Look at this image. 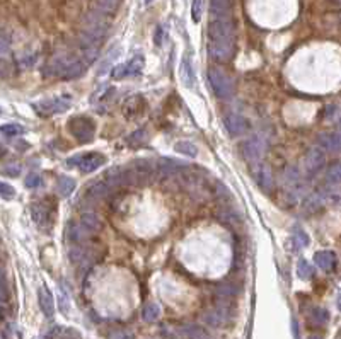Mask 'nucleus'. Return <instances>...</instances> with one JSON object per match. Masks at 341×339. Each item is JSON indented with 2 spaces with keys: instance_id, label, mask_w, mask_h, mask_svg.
<instances>
[{
  "instance_id": "nucleus-20",
  "label": "nucleus",
  "mask_w": 341,
  "mask_h": 339,
  "mask_svg": "<svg viewBox=\"0 0 341 339\" xmlns=\"http://www.w3.org/2000/svg\"><path fill=\"white\" fill-rule=\"evenodd\" d=\"M282 181H283V186L285 188H292V186L299 184L300 181H302V173L297 169V167H287L285 169V173L282 176Z\"/></svg>"
},
{
  "instance_id": "nucleus-45",
  "label": "nucleus",
  "mask_w": 341,
  "mask_h": 339,
  "mask_svg": "<svg viewBox=\"0 0 341 339\" xmlns=\"http://www.w3.org/2000/svg\"><path fill=\"white\" fill-rule=\"evenodd\" d=\"M7 300V288H6V281L4 278L0 280V302H6Z\"/></svg>"
},
{
  "instance_id": "nucleus-1",
  "label": "nucleus",
  "mask_w": 341,
  "mask_h": 339,
  "mask_svg": "<svg viewBox=\"0 0 341 339\" xmlns=\"http://www.w3.org/2000/svg\"><path fill=\"white\" fill-rule=\"evenodd\" d=\"M208 53L213 60L225 62L234 55L236 48V28L232 17H212L207 29Z\"/></svg>"
},
{
  "instance_id": "nucleus-32",
  "label": "nucleus",
  "mask_w": 341,
  "mask_h": 339,
  "mask_svg": "<svg viewBox=\"0 0 341 339\" xmlns=\"http://www.w3.org/2000/svg\"><path fill=\"white\" fill-rule=\"evenodd\" d=\"M118 55H120V46H116V48H115V52H113V50H111V52L104 57L103 62H101V67L98 68V74H99V75L106 74V70H108V68L111 67V65H113V60L118 58Z\"/></svg>"
},
{
  "instance_id": "nucleus-52",
  "label": "nucleus",
  "mask_w": 341,
  "mask_h": 339,
  "mask_svg": "<svg viewBox=\"0 0 341 339\" xmlns=\"http://www.w3.org/2000/svg\"><path fill=\"white\" fill-rule=\"evenodd\" d=\"M309 339H323V337H321V336H310Z\"/></svg>"
},
{
  "instance_id": "nucleus-40",
  "label": "nucleus",
  "mask_w": 341,
  "mask_h": 339,
  "mask_svg": "<svg viewBox=\"0 0 341 339\" xmlns=\"http://www.w3.org/2000/svg\"><path fill=\"white\" fill-rule=\"evenodd\" d=\"M108 339H135L133 334L126 329H115L108 334Z\"/></svg>"
},
{
  "instance_id": "nucleus-19",
  "label": "nucleus",
  "mask_w": 341,
  "mask_h": 339,
  "mask_svg": "<svg viewBox=\"0 0 341 339\" xmlns=\"http://www.w3.org/2000/svg\"><path fill=\"white\" fill-rule=\"evenodd\" d=\"M181 79L188 87H191L193 82H195V70H193L190 55H185L181 60Z\"/></svg>"
},
{
  "instance_id": "nucleus-17",
  "label": "nucleus",
  "mask_w": 341,
  "mask_h": 339,
  "mask_svg": "<svg viewBox=\"0 0 341 339\" xmlns=\"http://www.w3.org/2000/svg\"><path fill=\"white\" fill-rule=\"evenodd\" d=\"M232 0H210L212 17H227L231 16Z\"/></svg>"
},
{
  "instance_id": "nucleus-43",
  "label": "nucleus",
  "mask_w": 341,
  "mask_h": 339,
  "mask_svg": "<svg viewBox=\"0 0 341 339\" xmlns=\"http://www.w3.org/2000/svg\"><path fill=\"white\" fill-rule=\"evenodd\" d=\"M164 36H166V31H164V28H162L159 24V26L155 28V33H154V44H155V46H162Z\"/></svg>"
},
{
  "instance_id": "nucleus-50",
  "label": "nucleus",
  "mask_w": 341,
  "mask_h": 339,
  "mask_svg": "<svg viewBox=\"0 0 341 339\" xmlns=\"http://www.w3.org/2000/svg\"><path fill=\"white\" fill-rule=\"evenodd\" d=\"M338 130L341 131V114H339V118H338Z\"/></svg>"
},
{
  "instance_id": "nucleus-26",
  "label": "nucleus",
  "mask_w": 341,
  "mask_h": 339,
  "mask_svg": "<svg viewBox=\"0 0 341 339\" xmlns=\"http://www.w3.org/2000/svg\"><path fill=\"white\" fill-rule=\"evenodd\" d=\"M31 213H33V219H34V222H36L38 225H41V227H44L48 224V210L44 208V205L43 203H34L33 206H31Z\"/></svg>"
},
{
  "instance_id": "nucleus-24",
  "label": "nucleus",
  "mask_w": 341,
  "mask_h": 339,
  "mask_svg": "<svg viewBox=\"0 0 341 339\" xmlns=\"http://www.w3.org/2000/svg\"><path fill=\"white\" fill-rule=\"evenodd\" d=\"M142 317H144L145 322H150V324L155 322V321H159V317H161V307L157 305V303H154V302L145 303L144 308H142Z\"/></svg>"
},
{
  "instance_id": "nucleus-41",
  "label": "nucleus",
  "mask_w": 341,
  "mask_h": 339,
  "mask_svg": "<svg viewBox=\"0 0 341 339\" xmlns=\"http://www.w3.org/2000/svg\"><path fill=\"white\" fill-rule=\"evenodd\" d=\"M222 219L223 222H227V224H237V222L241 220V215H239L236 210H223Z\"/></svg>"
},
{
  "instance_id": "nucleus-34",
  "label": "nucleus",
  "mask_w": 341,
  "mask_h": 339,
  "mask_svg": "<svg viewBox=\"0 0 341 339\" xmlns=\"http://www.w3.org/2000/svg\"><path fill=\"white\" fill-rule=\"evenodd\" d=\"M52 339H80V334L74 329H67V327H58L55 329Z\"/></svg>"
},
{
  "instance_id": "nucleus-22",
  "label": "nucleus",
  "mask_w": 341,
  "mask_h": 339,
  "mask_svg": "<svg viewBox=\"0 0 341 339\" xmlns=\"http://www.w3.org/2000/svg\"><path fill=\"white\" fill-rule=\"evenodd\" d=\"M225 319H227V316L222 310H218V308H215V310H208V312L203 313V321L212 327H220L222 324L225 322Z\"/></svg>"
},
{
  "instance_id": "nucleus-53",
  "label": "nucleus",
  "mask_w": 341,
  "mask_h": 339,
  "mask_svg": "<svg viewBox=\"0 0 341 339\" xmlns=\"http://www.w3.org/2000/svg\"><path fill=\"white\" fill-rule=\"evenodd\" d=\"M152 2H154V0H145V4H152Z\"/></svg>"
},
{
  "instance_id": "nucleus-4",
  "label": "nucleus",
  "mask_w": 341,
  "mask_h": 339,
  "mask_svg": "<svg viewBox=\"0 0 341 339\" xmlns=\"http://www.w3.org/2000/svg\"><path fill=\"white\" fill-rule=\"evenodd\" d=\"M106 164V157L99 152H85V154H77L70 157L67 160L69 167H77L82 173H94L101 165Z\"/></svg>"
},
{
  "instance_id": "nucleus-23",
  "label": "nucleus",
  "mask_w": 341,
  "mask_h": 339,
  "mask_svg": "<svg viewBox=\"0 0 341 339\" xmlns=\"http://www.w3.org/2000/svg\"><path fill=\"white\" fill-rule=\"evenodd\" d=\"M309 321L314 324V326H326L329 321V312L323 307H314L309 313Z\"/></svg>"
},
{
  "instance_id": "nucleus-11",
  "label": "nucleus",
  "mask_w": 341,
  "mask_h": 339,
  "mask_svg": "<svg viewBox=\"0 0 341 339\" xmlns=\"http://www.w3.org/2000/svg\"><path fill=\"white\" fill-rule=\"evenodd\" d=\"M324 205H328V200H326L324 191H312L310 195H307L302 201V211H305L307 215L317 213V211L323 208Z\"/></svg>"
},
{
  "instance_id": "nucleus-44",
  "label": "nucleus",
  "mask_w": 341,
  "mask_h": 339,
  "mask_svg": "<svg viewBox=\"0 0 341 339\" xmlns=\"http://www.w3.org/2000/svg\"><path fill=\"white\" fill-rule=\"evenodd\" d=\"M19 171H21V169H19L17 165H6V167H4V169H2V173H4V174H7V176H11V178H17V176H19Z\"/></svg>"
},
{
  "instance_id": "nucleus-6",
  "label": "nucleus",
  "mask_w": 341,
  "mask_h": 339,
  "mask_svg": "<svg viewBox=\"0 0 341 339\" xmlns=\"http://www.w3.org/2000/svg\"><path fill=\"white\" fill-rule=\"evenodd\" d=\"M145 67V57L142 53L135 55V57H131L126 63H121V65H116L113 68V77L115 79H125V77H135V75L142 74V70Z\"/></svg>"
},
{
  "instance_id": "nucleus-38",
  "label": "nucleus",
  "mask_w": 341,
  "mask_h": 339,
  "mask_svg": "<svg viewBox=\"0 0 341 339\" xmlns=\"http://www.w3.org/2000/svg\"><path fill=\"white\" fill-rule=\"evenodd\" d=\"M201 11H203V0H193L191 2V17L195 22H200Z\"/></svg>"
},
{
  "instance_id": "nucleus-33",
  "label": "nucleus",
  "mask_w": 341,
  "mask_h": 339,
  "mask_svg": "<svg viewBox=\"0 0 341 339\" xmlns=\"http://www.w3.org/2000/svg\"><path fill=\"white\" fill-rule=\"evenodd\" d=\"M147 130L145 128H140V130H137V131H133L128 138H126V141L131 145V147H139V145H144L145 141H147Z\"/></svg>"
},
{
  "instance_id": "nucleus-54",
  "label": "nucleus",
  "mask_w": 341,
  "mask_h": 339,
  "mask_svg": "<svg viewBox=\"0 0 341 339\" xmlns=\"http://www.w3.org/2000/svg\"><path fill=\"white\" fill-rule=\"evenodd\" d=\"M2 154H4V150H2V149H0V155H2Z\"/></svg>"
},
{
  "instance_id": "nucleus-30",
  "label": "nucleus",
  "mask_w": 341,
  "mask_h": 339,
  "mask_svg": "<svg viewBox=\"0 0 341 339\" xmlns=\"http://www.w3.org/2000/svg\"><path fill=\"white\" fill-rule=\"evenodd\" d=\"M106 191H108V184H106V183H99V181H96V183H93V184L89 186L87 195L90 196V198L99 200V198H103V196L106 195Z\"/></svg>"
},
{
  "instance_id": "nucleus-16",
  "label": "nucleus",
  "mask_w": 341,
  "mask_h": 339,
  "mask_svg": "<svg viewBox=\"0 0 341 339\" xmlns=\"http://www.w3.org/2000/svg\"><path fill=\"white\" fill-rule=\"evenodd\" d=\"M336 254L333 251H319L314 254V262L319 270L323 271H331L336 266Z\"/></svg>"
},
{
  "instance_id": "nucleus-28",
  "label": "nucleus",
  "mask_w": 341,
  "mask_h": 339,
  "mask_svg": "<svg viewBox=\"0 0 341 339\" xmlns=\"http://www.w3.org/2000/svg\"><path fill=\"white\" fill-rule=\"evenodd\" d=\"M174 149H176V152H179L181 155L191 157V159H195V157L198 155V149L195 147V143H193V141H188V140L177 141Z\"/></svg>"
},
{
  "instance_id": "nucleus-51",
  "label": "nucleus",
  "mask_w": 341,
  "mask_h": 339,
  "mask_svg": "<svg viewBox=\"0 0 341 339\" xmlns=\"http://www.w3.org/2000/svg\"><path fill=\"white\" fill-rule=\"evenodd\" d=\"M4 278V270H2V264H0V280Z\"/></svg>"
},
{
  "instance_id": "nucleus-15",
  "label": "nucleus",
  "mask_w": 341,
  "mask_h": 339,
  "mask_svg": "<svg viewBox=\"0 0 341 339\" xmlns=\"http://www.w3.org/2000/svg\"><path fill=\"white\" fill-rule=\"evenodd\" d=\"M67 240L72 242V244H82V242L90 235L89 230H85L80 224H75V222H69L67 225Z\"/></svg>"
},
{
  "instance_id": "nucleus-31",
  "label": "nucleus",
  "mask_w": 341,
  "mask_h": 339,
  "mask_svg": "<svg viewBox=\"0 0 341 339\" xmlns=\"http://www.w3.org/2000/svg\"><path fill=\"white\" fill-rule=\"evenodd\" d=\"M326 179H328V183H334V184L341 183V160L334 162L333 165H329L328 173H326Z\"/></svg>"
},
{
  "instance_id": "nucleus-29",
  "label": "nucleus",
  "mask_w": 341,
  "mask_h": 339,
  "mask_svg": "<svg viewBox=\"0 0 341 339\" xmlns=\"http://www.w3.org/2000/svg\"><path fill=\"white\" fill-rule=\"evenodd\" d=\"M183 332H185V336L188 339H212L205 329L198 326H185L183 327Z\"/></svg>"
},
{
  "instance_id": "nucleus-12",
  "label": "nucleus",
  "mask_w": 341,
  "mask_h": 339,
  "mask_svg": "<svg viewBox=\"0 0 341 339\" xmlns=\"http://www.w3.org/2000/svg\"><path fill=\"white\" fill-rule=\"evenodd\" d=\"M254 179H256L258 186L264 191V193H269V191L273 189V186H275L273 173L266 164H263V162H259L256 165V169H254Z\"/></svg>"
},
{
  "instance_id": "nucleus-55",
  "label": "nucleus",
  "mask_w": 341,
  "mask_h": 339,
  "mask_svg": "<svg viewBox=\"0 0 341 339\" xmlns=\"http://www.w3.org/2000/svg\"><path fill=\"white\" fill-rule=\"evenodd\" d=\"M0 114H2V109H0Z\"/></svg>"
},
{
  "instance_id": "nucleus-7",
  "label": "nucleus",
  "mask_w": 341,
  "mask_h": 339,
  "mask_svg": "<svg viewBox=\"0 0 341 339\" xmlns=\"http://www.w3.org/2000/svg\"><path fill=\"white\" fill-rule=\"evenodd\" d=\"M70 98L69 95H58V98L44 99L41 103H34V109L39 114H57V113H65L70 108Z\"/></svg>"
},
{
  "instance_id": "nucleus-42",
  "label": "nucleus",
  "mask_w": 341,
  "mask_h": 339,
  "mask_svg": "<svg viewBox=\"0 0 341 339\" xmlns=\"http://www.w3.org/2000/svg\"><path fill=\"white\" fill-rule=\"evenodd\" d=\"M26 186L28 188H38V186H41V176L36 173H31L26 178Z\"/></svg>"
},
{
  "instance_id": "nucleus-2",
  "label": "nucleus",
  "mask_w": 341,
  "mask_h": 339,
  "mask_svg": "<svg viewBox=\"0 0 341 339\" xmlns=\"http://www.w3.org/2000/svg\"><path fill=\"white\" fill-rule=\"evenodd\" d=\"M207 79H208V82H210V87H212V90H213V94H215L218 99H229V98H232V94H234V84H232L231 77H229V75L223 72V70L217 68V67L208 68Z\"/></svg>"
},
{
  "instance_id": "nucleus-9",
  "label": "nucleus",
  "mask_w": 341,
  "mask_h": 339,
  "mask_svg": "<svg viewBox=\"0 0 341 339\" xmlns=\"http://www.w3.org/2000/svg\"><path fill=\"white\" fill-rule=\"evenodd\" d=\"M223 125H225V130L232 136H239V135L247 133L249 128H251L249 121L244 118V116L237 114V113H227L225 116H223Z\"/></svg>"
},
{
  "instance_id": "nucleus-3",
  "label": "nucleus",
  "mask_w": 341,
  "mask_h": 339,
  "mask_svg": "<svg viewBox=\"0 0 341 339\" xmlns=\"http://www.w3.org/2000/svg\"><path fill=\"white\" fill-rule=\"evenodd\" d=\"M67 128L70 135L75 140H79L80 143H89V141H93L96 135V123L89 116H74L67 123Z\"/></svg>"
},
{
  "instance_id": "nucleus-46",
  "label": "nucleus",
  "mask_w": 341,
  "mask_h": 339,
  "mask_svg": "<svg viewBox=\"0 0 341 339\" xmlns=\"http://www.w3.org/2000/svg\"><path fill=\"white\" fill-rule=\"evenodd\" d=\"M7 72H9V63L4 58H0V75H4Z\"/></svg>"
},
{
  "instance_id": "nucleus-48",
  "label": "nucleus",
  "mask_w": 341,
  "mask_h": 339,
  "mask_svg": "<svg viewBox=\"0 0 341 339\" xmlns=\"http://www.w3.org/2000/svg\"><path fill=\"white\" fill-rule=\"evenodd\" d=\"M336 305H338V308L341 310V295L338 297V300H336Z\"/></svg>"
},
{
  "instance_id": "nucleus-8",
  "label": "nucleus",
  "mask_w": 341,
  "mask_h": 339,
  "mask_svg": "<svg viewBox=\"0 0 341 339\" xmlns=\"http://www.w3.org/2000/svg\"><path fill=\"white\" fill-rule=\"evenodd\" d=\"M326 164V154L321 147H312V149L307 150V154L304 157V169L307 174H315L319 173L321 169Z\"/></svg>"
},
{
  "instance_id": "nucleus-49",
  "label": "nucleus",
  "mask_w": 341,
  "mask_h": 339,
  "mask_svg": "<svg viewBox=\"0 0 341 339\" xmlns=\"http://www.w3.org/2000/svg\"><path fill=\"white\" fill-rule=\"evenodd\" d=\"M333 2L336 4V6H338L339 9H341V0H333Z\"/></svg>"
},
{
  "instance_id": "nucleus-10",
  "label": "nucleus",
  "mask_w": 341,
  "mask_h": 339,
  "mask_svg": "<svg viewBox=\"0 0 341 339\" xmlns=\"http://www.w3.org/2000/svg\"><path fill=\"white\" fill-rule=\"evenodd\" d=\"M145 109H147V101L144 95H140V94L130 95V98L123 103V114L128 119L140 118V116L145 113Z\"/></svg>"
},
{
  "instance_id": "nucleus-13",
  "label": "nucleus",
  "mask_w": 341,
  "mask_h": 339,
  "mask_svg": "<svg viewBox=\"0 0 341 339\" xmlns=\"http://www.w3.org/2000/svg\"><path fill=\"white\" fill-rule=\"evenodd\" d=\"M317 147L323 150L333 152V154H341V133H331V131H324L319 133L317 138Z\"/></svg>"
},
{
  "instance_id": "nucleus-39",
  "label": "nucleus",
  "mask_w": 341,
  "mask_h": 339,
  "mask_svg": "<svg viewBox=\"0 0 341 339\" xmlns=\"http://www.w3.org/2000/svg\"><path fill=\"white\" fill-rule=\"evenodd\" d=\"M0 196H2L4 200H12L14 196H16V189L9 183H2V181H0Z\"/></svg>"
},
{
  "instance_id": "nucleus-27",
  "label": "nucleus",
  "mask_w": 341,
  "mask_h": 339,
  "mask_svg": "<svg viewBox=\"0 0 341 339\" xmlns=\"http://www.w3.org/2000/svg\"><path fill=\"white\" fill-rule=\"evenodd\" d=\"M121 0H96V6L94 9L99 12L106 14V16H109V14H113L116 9H118Z\"/></svg>"
},
{
  "instance_id": "nucleus-25",
  "label": "nucleus",
  "mask_w": 341,
  "mask_h": 339,
  "mask_svg": "<svg viewBox=\"0 0 341 339\" xmlns=\"http://www.w3.org/2000/svg\"><path fill=\"white\" fill-rule=\"evenodd\" d=\"M309 235L305 234V232L300 229L299 225H295L293 227V230H292V244H293V249H304V247H307L309 246Z\"/></svg>"
},
{
  "instance_id": "nucleus-35",
  "label": "nucleus",
  "mask_w": 341,
  "mask_h": 339,
  "mask_svg": "<svg viewBox=\"0 0 341 339\" xmlns=\"http://www.w3.org/2000/svg\"><path fill=\"white\" fill-rule=\"evenodd\" d=\"M312 268H310V264H309V261H305V259H299V262H297V275H299V278L300 280H310L312 278Z\"/></svg>"
},
{
  "instance_id": "nucleus-14",
  "label": "nucleus",
  "mask_w": 341,
  "mask_h": 339,
  "mask_svg": "<svg viewBox=\"0 0 341 339\" xmlns=\"http://www.w3.org/2000/svg\"><path fill=\"white\" fill-rule=\"evenodd\" d=\"M38 302H39V308H41V312L48 319H52L55 316V302H53L52 292L48 290V286L43 285L38 290Z\"/></svg>"
},
{
  "instance_id": "nucleus-18",
  "label": "nucleus",
  "mask_w": 341,
  "mask_h": 339,
  "mask_svg": "<svg viewBox=\"0 0 341 339\" xmlns=\"http://www.w3.org/2000/svg\"><path fill=\"white\" fill-rule=\"evenodd\" d=\"M79 224L82 225L85 230H89L90 234H93V232L99 230L101 222H99V219H98V215H96L93 210H84L82 213H80Z\"/></svg>"
},
{
  "instance_id": "nucleus-37",
  "label": "nucleus",
  "mask_w": 341,
  "mask_h": 339,
  "mask_svg": "<svg viewBox=\"0 0 341 339\" xmlns=\"http://www.w3.org/2000/svg\"><path fill=\"white\" fill-rule=\"evenodd\" d=\"M0 131H2L4 135L16 136V135H22L24 128L21 125H4V126H0Z\"/></svg>"
},
{
  "instance_id": "nucleus-21",
  "label": "nucleus",
  "mask_w": 341,
  "mask_h": 339,
  "mask_svg": "<svg viewBox=\"0 0 341 339\" xmlns=\"http://www.w3.org/2000/svg\"><path fill=\"white\" fill-rule=\"evenodd\" d=\"M74 189H75V181L72 178H69V176H60L57 179V191L60 196L67 198V196L72 195Z\"/></svg>"
},
{
  "instance_id": "nucleus-36",
  "label": "nucleus",
  "mask_w": 341,
  "mask_h": 339,
  "mask_svg": "<svg viewBox=\"0 0 341 339\" xmlns=\"http://www.w3.org/2000/svg\"><path fill=\"white\" fill-rule=\"evenodd\" d=\"M11 36H9L7 31H4L2 28H0V58L4 57V55L9 53V50H11Z\"/></svg>"
},
{
  "instance_id": "nucleus-47",
  "label": "nucleus",
  "mask_w": 341,
  "mask_h": 339,
  "mask_svg": "<svg viewBox=\"0 0 341 339\" xmlns=\"http://www.w3.org/2000/svg\"><path fill=\"white\" fill-rule=\"evenodd\" d=\"M292 332H293V337H295V339L300 337V336H299V322L295 321V319H292Z\"/></svg>"
},
{
  "instance_id": "nucleus-5",
  "label": "nucleus",
  "mask_w": 341,
  "mask_h": 339,
  "mask_svg": "<svg viewBox=\"0 0 341 339\" xmlns=\"http://www.w3.org/2000/svg\"><path fill=\"white\" fill-rule=\"evenodd\" d=\"M268 150V141L261 135H254L241 145V154L249 162H259Z\"/></svg>"
}]
</instances>
